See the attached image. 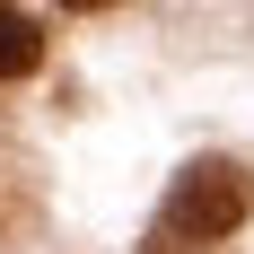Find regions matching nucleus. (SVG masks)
I'll use <instances>...</instances> for the list:
<instances>
[{"mask_svg": "<svg viewBox=\"0 0 254 254\" xmlns=\"http://www.w3.org/2000/svg\"><path fill=\"white\" fill-rule=\"evenodd\" d=\"M44 62V18H26V9H0V79H26Z\"/></svg>", "mask_w": 254, "mask_h": 254, "instance_id": "obj_2", "label": "nucleus"}, {"mask_svg": "<svg viewBox=\"0 0 254 254\" xmlns=\"http://www.w3.org/2000/svg\"><path fill=\"white\" fill-rule=\"evenodd\" d=\"M254 210V176L237 167V158H193L176 184H167V210H158V246L167 254H202L219 246V237L246 228Z\"/></svg>", "mask_w": 254, "mask_h": 254, "instance_id": "obj_1", "label": "nucleus"}]
</instances>
